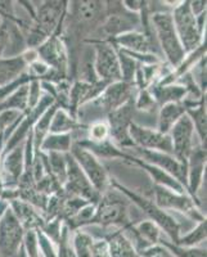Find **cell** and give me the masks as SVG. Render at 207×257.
Here are the masks:
<instances>
[{"label": "cell", "instance_id": "ac0fdd59", "mask_svg": "<svg viewBox=\"0 0 207 257\" xmlns=\"http://www.w3.org/2000/svg\"><path fill=\"white\" fill-rule=\"evenodd\" d=\"M38 54L35 49H26L18 56L0 58V88L16 81L26 72L29 64L36 61Z\"/></svg>", "mask_w": 207, "mask_h": 257}, {"label": "cell", "instance_id": "d6a6232c", "mask_svg": "<svg viewBox=\"0 0 207 257\" xmlns=\"http://www.w3.org/2000/svg\"><path fill=\"white\" fill-rule=\"evenodd\" d=\"M48 164H49L50 175L58 181V184L63 188L67 176V160L66 155L62 153H47Z\"/></svg>", "mask_w": 207, "mask_h": 257}, {"label": "cell", "instance_id": "484cf974", "mask_svg": "<svg viewBox=\"0 0 207 257\" xmlns=\"http://www.w3.org/2000/svg\"><path fill=\"white\" fill-rule=\"evenodd\" d=\"M84 123L70 113L67 109L57 108L50 121L49 134H70L81 128Z\"/></svg>", "mask_w": 207, "mask_h": 257}, {"label": "cell", "instance_id": "e575fe53", "mask_svg": "<svg viewBox=\"0 0 207 257\" xmlns=\"http://www.w3.org/2000/svg\"><path fill=\"white\" fill-rule=\"evenodd\" d=\"M117 49V48H116ZM119 53V61H120V71H121V81L128 82V84H134L135 73H137L138 68L140 64L137 61L132 58V57L126 56L125 53L117 49Z\"/></svg>", "mask_w": 207, "mask_h": 257}, {"label": "cell", "instance_id": "7402d4cb", "mask_svg": "<svg viewBox=\"0 0 207 257\" xmlns=\"http://www.w3.org/2000/svg\"><path fill=\"white\" fill-rule=\"evenodd\" d=\"M9 207L12 208L13 213L24 226L25 230H31V229H40L45 221V217L41 215L40 211L31 206L27 202L21 201V199H13L8 202Z\"/></svg>", "mask_w": 207, "mask_h": 257}, {"label": "cell", "instance_id": "83f0119b", "mask_svg": "<svg viewBox=\"0 0 207 257\" xmlns=\"http://www.w3.org/2000/svg\"><path fill=\"white\" fill-rule=\"evenodd\" d=\"M73 146L72 133L70 134H48L41 142L39 151L44 153H66L71 152Z\"/></svg>", "mask_w": 207, "mask_h": 257}, {"label": "cell", "instance_id": "74e56055", "mask_svg": "<svg viewBox=\"0 0 207 257\" xmlns=\"http://www.w3.org/2000/svg\"><path fill=\"white\" fill-rule=\"evenodd\" d=\"M134 107L135 109H139V111L153 112L158 105L155 98L152 96L151 91L148 89H143V90H138L134 98Z\"/></svg>", "mask_w": 207, "mask_h": 257}, {"label": "cell", "instance_id": "d4e9b609", "mask_svg": "<svg viewBox=\"0 0 207 257\" xmlns=\"http://www.w3.org/2000/svg\"><path fill=\"white\" fill-rule=\"evenodd\" d=\"M148 90L155 98L158 107L167 104V103L183 102L187 96V89L178 82L166 85H151Z\"/></svg>", "mask_w": 207, "mask_h": 257}, {"label": "cell", "instance_id": "4dcf8cb0", "mask_svg": "<svg viewBox=\"0 0 207 257\" xmlns=\"http://www.w3.org/2000/svg\"><path fill=\"white\" fill-rule=\"evenodd\" d=\"M94 237L82 229H77L71 233V244H72L75 257H91Z\"/></svg>", "mask_w": 207, "mask_h": 257}, {"label": "cell", "instance_id": "836d02e7", "mask_svg": "<svg viewBox=\"0 0 207 257\" xmlns=\"http://www.w3.org/2000/svg\"><path fill=\"white\" fill-rule=\"evenodd\" d=\"M158 244L162 245L172 257H206V248L202 247H183L163 238Z\"/></svg>", "mask_w": 207, "mask_h": 257}, {"label": "cell", "instance_id": "4316f807", "mask_svg": "<svg viewBox=\"0 0 207 257\" xmlns=\"http://www.w3.org/2000/svg\"><path fill=\"white\" fill-rule=\"evenodd\" d=\"M185 114L192 121L194 127L195 137L198 139L199 144L206 147V134H207V113H206V96L198 103L185 108Z\"/></svg>", "mask_w": 207, "mask_h": 257}, {"label": "cell", "instance_id": "30bf717a", "mask_svg": "<svg viewBox=\"0 0 207 257\" xmlns=\"http://www.w3.org/2000/svg\"><path fill=\"white\" fill-rule=\"evenodd\" d=\"M152 193H153L152 201L163 211H166V212L167 211H176L197 222L206 220V216L199 210V206L188 194H180V193L172 192V190L158 187V185L152 187Z\"/></svg>", "mask_w": 207, "mask_h": 257}, {"label": "cell", "instance_id": "ab89813d", "mask_svg": "<svg viewBox=\"0 0 207 257\" xmlns=\"http://www.w3.org/2000/svg\"><path fill=\"white\" fill-rule=\"evenodd\" d=\"M21 116L20 112L16 111H3L0 112V139L3 141L4 134ZM4 144V143H3Z\"/></svg>", "mask_w": 207, "mask_h": 257}, {"label": "cell", "instance_id": "f1b7e54d", "mask_svg": "<svg viewBox=\"0 0 207 257\" xmlns=\"http://www.w3.org/2000/svg\"><path fill=\"white\" fill-rule=\"evenodd\" d=\"M29 84L20 86L17 90L7 96L3 102H0V112L16 111L24 113V112L29 111Z\"/></svg>", "mask_w": 207, "mask_h": 257}, {"label": "cell", "instance_id": "f35d334b", "mask_svg": "<svg viewBox=\"0 0 207 257\" xmlns=\"http://www.w3.org/2000/svg\"><path fill=\"white\" fill-rule=\"evenodd\" d=\"M0 20L6 22H13L21 26L22 18L16 12V7L13 2H0Z\"/></svg>", "mask_w": 207, "mask_h": 257}, {"label": "cell", "instance_id": "5bb4252c", "mask_svg": "<svg viewBox=\"0 0 207 257\" xmlns=\"http://www.w3.org/2000/svg\"><path fill=\"white\" fill-rule=\"evenodd\" d=\"M129 134L134 148L172 155L171 138L169 134H162L156 128L142 126L137 122H132L129 127Z\"/></svg>", "mask_w": 207, "mask_h": 257}, {"label": "cell", "instance_id": "d590c367", "mask_svg": "<svg viewBox=\"0 0 207 257\" xmlns=\"http://www.w3.org/2000/svg\"><path fill=\"white\" fill-rule=\"evenodd\" d=\"M108 139H110V126H108L107 121L98 120L86 125L85 141L93 142V143H99V142L108 141Z\"/></svg>", "mask_w": 207, "mask_h": 257}, {"label": "cell", "instance_id": "5b68a950", "mask_svg": "<svg viewBox=\"0 0 207 257\" xmlns=\"http://www.w3.org/2000/svg\"><path fill=\"white\" fill-rule=\"evenodd\" d=\"M134 222L129 217L128 201L119 190L110 189L102 194L96 203V212L93 225H99L105 229H128Z\"/></svg>", "mask_w": 207, "mask_h": 257}, {"label": "cell", "instance_id": "cb8c5ba5", "mask_svg": "<svg viewBox=\"0 0 207 257\" xmlns=\"http://www.w3.org/2000/svg\"><path fill=\"white\" fill-rule=\"evenodd\" d=\"M184 114H185V105L183 104V102L167 103V104L161 105L160 109H158L156 130H158L162 134H170L171 128L175 126V123Z\"/></svg>", "mask_w": 207, "mask_h": 257}, {"label": "cell", "instance_id": "1f68e13d", "mask_svg": "<svg viewBox=\"0 0 207 257\" xmlns=\"http://www.w3.org/2000/svg\"><path fill=\"white\" fill-rule=\"evenodd\" d=\"M207 238V221H199L195 225V228L185 233L184 235H180L178 242L175 244L183 245V247H199L203 242H206Z\"/></svg>", "mask_w": 207, "mask_h": 257}, {"label": "cell", "instance_id": "e0dca14e", "mask_svg": "<svg viewBox=\"0 0 207 257\" xmlns=\"http://www.w3.org/2000/svg\"><path fill=\"white\" fill-rule=\"evenodd\" d=\"M206 147L197 144L193 147L192 152L187 160V189L188 194L193 201L201 207L198 199L199 188L203 184L204 174H206Z\"/></svg>", "mask_w": 207, "mask_h": 257}, {"label": "cell", "instance_id": "8fae6325", "mask_svg": "<svg viewBox=\"0 0 207 257\" xmlns=\"http://www.w3.org/2000/svg\"><path fill=\"white\" fill-rule=\"evenodd\" d=\"M134 112L135 107L134 99H133L107 114L106 121L110 126V139L115 146L124 149V151L134 148L132 138L129 134V127H130L132 122H134L133 121Z\"/></svg>", "mask_w": 207, "mask_h": 257}, {"label": "cell", "instance_id": "f546056e", "mask_svg": "<svg viewBox=\"0 0 207 257\" xmlns=\"http://www.w3.org/2000/svg\"><path fill=\"white\" fill-rule=\"evenodd\" d=\"M58 108V104L54 103L53 105H50L49 108L41 114L40 118L36 121V123L32 127V143H34V151H39L40 148L41 142L44 141V138L49 134V127H50V121H52V117L56 112V109Z\"/></svg>", "mask_w": 207, "mask_h": 257}, {"label": "cell", "instance_id": "9a60e30c", "mask_svg": "<svg viewBox=\"0 0 207 257\" xmlns=\"http://www.w3.org/2000/svg\"><path fill=\"white\" fill-rule=\"evenodd\" d=\"M172 144V156L187 167V160L192 152L194 144V127L192 121L187 114H184L180 120L175 123V126L170 132Z\"/></svg>", "mask_w": 207, "mask_h": 257}, {"label": "cell", "instance_id": "9c48e42d", "mask_svg": "<svg viewBox=\"0 0 207 257\" xmlns=\"http://www.w3.org/2000/svg\"><path fill=\"white\" fill-rule=\"evenodd\" d=\"M70 155L72 156L76 164L79 165L82 173L85 174L94 189L99 193L100 196L111 188L110 185L111 176L108 175L107 170L103 166L99 158L95 157L93 153L89 152L88 149H85L84 147L79 146L77 143H73Z\"/></svg>", "mask_w": 207, "mask_h": 257}, {"label": "cell", "instance_id": "8d00e7d4", "mask_svg": "<svg viewBox=\"0 0 207 257\" xmlns=\"http://www.w3.org/2000/svg\"><path fill=\"white\" fill-rule=\"evenodd\" d=\"M22 249H24L26 257H41L40 245H39L38 231L36 229L25 231L24 242H22Z\"/></svg>", "mask_w": 207, "mask_h": 257}, {"label": "cell", "instance_id": "52a82bcc", "mask_svg": "<svg viewBox=\"0 0 207 257\" xmlns=\"http://www.w3.org/2000/svg\"><path fill=\"white\" fill-rule=\"evenodd\" d=\"M93 49V67L96 77L106 84L121 81L119 53L111 41H88Z\"/></svg>", "mask_w": 207, "mask_h": 257}, {"label": "cell", "instance_id": "4fadbf2b", "mask_svg": "<svg viewBox=\"0 0 207 257\" xmlns=\"http://www.w3.org/2000/svg\"><path fill=\"white\" fill-rule=\"evenodd\" d=\"M66 160H67V176H66V183L63 185V190L70 196L79 197L85 199L89 203L96 205L100 199V194L96 192L90 184V181L82 173L79 165L76 164L72 156L70 153H66Z\"/></svg>", "mask_w": 207, "mask_h": 257}, {"label": "cell", "instance_id": "ffe728a7", "mask_svg": "<svg viewBox=\"0 0 207 257\" xmlns=\"http://www.w3.org/2000/svg\"><path fill=\"white\" fill-rule=\"evenodd\" d=\"M117 49L125 50V52L140 53V54H157V41L155 35H149L147 32L137 31L126 32L124 35L117 36L111 41ZM160 57V56H158Z\"/></svg>", "mask_w": 207, "mask_h": 257}, {"label": "cell", "instance_id": "44dd1931", "mask_svg": "<svg viewBox=\"0 0 207 257\" xmlns=\"http://www.w3.org/2000/svg\"><path fill=\"white\" fill-rule=\"evenodd\" d=\"M126 164L134 165V166H138L142 170H144V171L148 174L149 178H151V180L153 181V185H158V187L166 188V189L172 190V192L180 193V194H188L185 188H184L183 185L176 180V179H174L171 175L165 173L163 170L148 164V162H146V161L140 160V158L130 155L129 156L128 161H126ZM188 196H189V194H188Z\"/></svg>", "mask_w": 207, "mask_h": 257}, {"label": "cell", "instance_id": "277c9868", "mask_svg": "<svg viewBox=\"0 0 207 257\" xmlns=\"http://www.w3.org/2000/svg\"><path fill=\"white\" fill-rule=\"evenodd\" d=\"M149 24L155 35L157 45L172 70L180 66L185 58V52L176 35L174 22L170 12H155L149 15Z\"/></svg>", "mask_w": 207, "mask_h": 257}, {"label": "cell", "instance_id": "7a4b0ae2", "mask_svg": "<svg viewBox=\"0 0 207 257\" xmlns=\"http://www.w3.org/2000/svg\"><path fill=\"white\" fill-rule=\"evenodd\" d=\"M139 27H142L140 15L128 11L123 2H106L105 20L89 41H112L126 32L137 31Z\"/></svg>", "mask_w": 207, "mask_h": 257}, {"label": "cell", "instance_id": "d6986e66", "mask_svg": "<svg viewBox=\"0 0 207 257\" xmlns=\"http://www.w3.org/2000/svg\"><path fill=\"white\" fill-rule=\"evenodd\" d=\"M25 170V142L2 156V188H17Z\"/></svg>", "mask_w": 207, "mask_h": 257}, {"label": "cell", "instance_id": "7bdbcfd3", "mask_svg": "<svg viewBox=\"0 0 207 257\" xmlns=\"http://www.w3.org/2000/svg\"><path fill=\"white\" fill-rule=\"evenodd\" d=\"M189 7L194 17H197V16L206 12V2H198V0H195V2H189Z\"/></svg>", "mask_w": 207, "mask_h": 257}, {"label": "cell", "instance_id": "7c38bea8", "mask_svg": "<svg viewBox=\"0 0 207 257\" xmlns=\"http://www.w3.org/2000/svg\"><path fill=\"white\" fill-rule=\"evenodd\" d=\"M25 231L12 208L8 206L0 216V257H18Z\"/></svg>", "mask_w": 207, "mask_h": 257}, {"label": "cell", "instance_id": "ba28073f", "mask_svg": "<svg viewBox=\"0 0 207 257\" xmlns=\"http://www.w3.org/2000/svg\"><path fill=\"white\" fill-rule=\"evenodd\" d=\"M39 61L45 63L61 81L70 77V56L64 41L59 35H53L36 48Z\"/></svg>", "mask_w": 207, "mask_h": 257}, {"label": "cell", "instance_id": "3957f363", "mask_svg": "<svg viewBox=\"0 0 207 257\" xmlns=\"http://www.w3.org/2000/svg\"><path fill=\"white\" fill-rule=\"evenodd\" d=\"M110 185H111V188H114V189L119 190L121 194H124V196L126 197V199L133 202V203H134V205L148 217V220L155 222L158 228L161 229V231H163V233L166 234L167 237L170 238V242H178L179 237L181 235V228L180 224L175 220V217L171 216L169 212H166V211H163L162 208L158 207L152 199L142 196V194L134 192V190L129 189L125 185L120 184L116 179L111 178Z\"/></svg>", "mask_w": 207, "mask_h": 257}, {"label": "cell", "instance_id": "b9f144b4", "mask_svg": "<svg viewBox=\"0 0 207 257\" xmlns=\"http://www.w3.org/2000/svg\"><path fill=\"white\" fill-rule=\"evenodd\" d=\"M9 45V32L6 22H0V58L6 57Z\"/></svg>", "mask_w": 207, "mask_h": 257}, {"label": "cell", "instance_id": "ee69618b", "mask_svg": "<svg viewBox=\"0 0 207 257\" xmlns=\"http://www.w3.org/2000/svg\"><path fill=\"white\" fill-rule=\"evenodd\" d=\"M18 257H26V254H25V252H24V249H22V247H21V251H20V253H18Z\"/></svg>", "mask_w": 207, "mask_h": 257}, {"label": "cell", "instance_id": "2e32d148", "mask_svg": "<svg viewBox=\"0 0 207 257\" xmlns=\"http://www.w3.org/2000/svg\"><path fill=\"white\" fill-rule=\"evenodd\" d=\"M135 157L140 158V160L146 161L148 164L153 165V166L158 167V169L163 170L165 173L171 175L172 178L176 180L185 188L187 190V167L180 164L178 160L172 155H167V153L162 152H155V151H146V149L133 148Z\"/></svg>", "mask_w": 207, "mask_h": 257}, {"label": "cell", "instance_id": "8992f818", "mask_svg": "<svg viewBox=\"0 0 207 257\" xmlns=\"http://www.w3.org/2000/svg\"><path fill=\"white\" fill-rule=\"evenodd\" d=\"M170 13H171L176 35L180 40V44L185 54L194 52L203 43H206L204 35L199 31L198 26H197V20L190 11L189 0L180 2L178 6L172 8Z\"/></svg>", "mask_w": 207, "mask_h": 257}, {"label": "cell", "instance_id": "6da1fadb", "mask_svg": "<svg viewBox=\"0 0 207 257\" xmlns=\"http://www.w3.org/2000/svg\"><path fill=\"white\" fill-rule=\"evenodd\" d=\"M67 4L63 0H48L35 9V17L22 30L27 49H36L50 36L59 35Z\"/></svg>", "mask_w": 207, "mask_h": 257}, {"label": "cell", "instance_id": "603a6c76", "mask_svg": "<svg viewBox=\"0 0 207 257\" xmlns=\"http://www.w3.org/2000/svg\"><path fill=\"white\" fill-rule=\"evenodd\" d=\"M103 239L107 242L111 257H139L135 244L124 229H116L106 235Z\"/></svg>", "mask_w": 207, "mask_h": 257}, {"label": "cell", "instance_id": "60d3db41", "mask_svg": "<svg viewBox=\"0 0 207 257\" xmlns=\"http://www.w3.org/2000/svg\"><path fill=\"white\" fill-rule=\"evenodd\" d=\"M91 257H111L110 251H108V245L103 238L99 239H94L93 249H91Z\"/></svg>", "mask_w": 207, "mask_h": 257}]
</instances>
